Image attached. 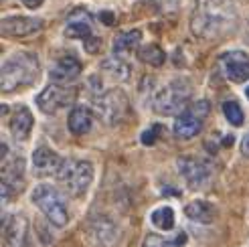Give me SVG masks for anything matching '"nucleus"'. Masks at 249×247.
I'll return each mask as SVG.
<instances>
[{
	"label": "nucleus",
	"instance_id": "obj_1",
	"mask_svg": "<svg viewBox=\"0 0 249 247\" xmlns=\"http://www.w3.org/2000/svg\"><path fill=\"white\" fill-rule=\"evenodd\" d=\"M237 15L231 0H198L191 17V31L198 39H217L233 31Z\"/></svg>",
	"mask_w": 249,
	"mask_h": 247
},
{
	"label": "nucleus",
	"instance_id": "obj_2",
	"mask_svg": "<svg viewBox=\"0 0 249 247\" xmlns=\"http://www.w3.org/2000/svg\"><path fill=\"white\" fill-rule=\"evenodd\" d=\"M39 59L33 53H15L2 63V91H18L39 79Z\"/></svg>",
	"mask_w": 249,
	"mask_h": 247
},
{
	"label": "nucleus",
	"instance_id": "obj_3",
	"mask_svg": "<svg viewBox=\"0 0 249 247\" xmlns=\"http://www.w3.org/2000/svg\"><path fill=\"white\" fill-rule=\"evenodd\" d=\"M33 203L41 209V213L51 221L55 227H65L69 223V211H67V203L61 196V193L51 187V184H36L31 193Z\"/></svg>",
	"mask_w": 249,
	"mask_h": 247
},
{
	"label": "nucleus",
	"instance_id": "obj_4",
	"mask_svg": "<svg viewBox=\"0 0 249 247\" xmlns=\"http://www.w3.org/2000/svg\"><path fill=\"white\" fill-rule=\"evenodd\" d=\"M191 102V85L184 79L170 81L164 85L156 95H154V112L160 116H174V114H182L186 106Z\"/></svg>",
	"mask_w": 249,
	"mask_h": 247
},
{
	"label": "nucleus",
	"instance_id": "obj_5",
	"mask_svg": "<svg viewBox=\"0 0 249 247\" xmlns=\"http://www.w3.org/2000/svg\"><path fill=\"white\" fill-rule=\"evenodd\" d=\"M55 176L71 196H81L93 180V166L87 160H63Z\"/></svg>",
	"mask_w": 249,
	"mask_h": 247
},
{
	"label": "nucleus",
	"instance_id": "obj_6",
	"mask_svg": "<svg viewBox=\"0 0 249 247\" xmlns=\"http://www.w3.org/2000/svg\"><path fill=\"white\" fill-rule=\"evenodd\" d=\"M209 109H211L209 102H196L193 107L178 114L177 120H174V126H172L174 136L180 140H189V138H195L196 134H201L203 120L209 116Z\"/></svg>",
	"mask_w": 249,
	"mask_h": 247
},
{
	"label": "nucleus",
	"instance_id": "obj_7",
	"mask_svg": "<svg viewBox=\"0 0 249 247\" xmlns=\"http://www.w3.org/2000/svg\"><path fill=\"white\" fill-rule=\"evenodd\" d=\"M75 100V89L65 88V83H51L36 95V106L43 114H57Z\"/></svg>",
	"mask_w": 249,
	"mask_h": 247
},
{
	"label": "nucleus",
	"instance_id": "obj_8",
	"mask_svg": "<svg viewBox=\"0 0 249 247\" xmlns=\"http://www.w3.org/2000/svg\"><path fill=\"white\" fill-rule=\"evenodd\" d=\"M95 109L106 124H118L128 109V97L120 89H109L95 95Z\"/></svg>",
	"mask_w": 249,
	"mask_h": 247
},
{
	"label": "nucleus",
	"instance_id": "obj_9",
	"mask_svg": "<svg viewBox=\"0 0 249 247\" xmlns=\"http://www.w3.org/2000/svg\"><path fill=\"white\" fill-rule=\"evenodd\" d=\"M24 178V162L22 158L8 160V154H2V199L8 201V196H15L22 189Z\"/></svg>",
	"mask_w": 249,
	"mask_h": 247
},
{
	"label": "nucleus",
	"instance_id": "obj_10",
	"mask_svg": "<svg viewBox=\"0 0 249 247\" xmlns=\"http://www.w3.org/2000/svg\"><path fill=\"white\" fill-rule=\"evenodd\" d=\"M178 170L191 189H203L211 178V168L205 162H201V160L191 156L178 158Z\"/></svg>",
	"mask_w": 249,
	"mask_h": 247
},
{
	"label": "nucleus",
	"instance_id": "obj_11",
	"mask_svg": "<svg viewBox=\"0 0 249 247\" xmlns=\"http://www.w3.org/2000/svg\"><path fill=\"white\" fill-rule=\"evenodd\" d=\"M221 69L233 83H243L249 79V57L243 51H229L221 57Z\"/></svg>",
	"mask_w": 249,
	"mask_h": 247
},
{
	"label": "nucleus",
	"instance_id": "obj_12",
	"mask_svg": "<svg viewBox=\"0 0 249 247\" xmlns=\"http://www.w3.org/2000/svg\"><path fill=\"white\" fill-rule=\"evenodd\" d=\"M4 243L6 247H29V219L22 213L10 215L4 223Z\"/></svg>",
	"mask_w": 249,
	"mask_h": 247
},
{
	"label": "nucleus",
	"instance_id": "obj_13",
	"mask_svg": "<svg viewBox=\"0 0 249 247\" xmlns=\"http://www.w3.org/2000/svg\"><path fill=\"white\" fill-rule=\"evenodd\" d=\"M45 27V20L33 17H6L2 18V35L4 36H29L39 33Z\"/></svg>",
	"mask_w": 249,
	"mask_h": 247
},
{
	"label": "nucleus",
	"instance_id": "obj_14",
	"mask_svg": "<svg viewBox=\"0 0 249 247\" xmlns=\"http://www.w3.org/2000/svg\"><path fill=\"white\" fill-rule=\"evenodd\" d=\"M79 73H81V61L71 55H65L53 65L49 75H51V81L55 83H71L79 77Z\"/></svg>",
	"mask_w": 249,
	"mask_h": 247
},
{
	"label": "nucleus",
	"instance_id": "obj_15",
	"mask_svg": "<svg viewBox=\"0 0 249 247\" xmlns=\"http://www.w3.org/2000/svg\"><path fill=\"white\" fill-rule=\"evenodd\" d=\"M61 164H63V158L55 150H51L49 146L36 148L33 154V166L36 168V172H41V175H57Z\"/></svg>",
	"mask_w": 249,
	"mask_h": 247
},
{
	"label": "nucleus",
	"instance_id": "obj_16",
	"mask_svg": "<svg viewBox=\"0 0 249 247\" xmlns=\"http://www.w3.org/2000/svg\"><path fill=\"white\" fill-rule=\"evenodd\" d=\"M33 124H35V120H33L31 109L24 107V106H18L15 112H12V118H10V124H8L12 138H17L18 142H24L31 136Z\"/></svg>",
	"mask_w": 249,
	"mask_h": 247
},
{
	"label": "nucleus",
	"instance_id": "obj_17",
	"mask_svg": "<svg viewBox=\"0 0 249 247\" xmlns=\"http://www.w3.org/2000/svg\"><path fill=\"white\" fill-rule=\"evenodd\" d=\"M65 36H69V39H83V41L93 36L91 35V18L87 17V12H83V10L73 12L67 20Z\"/></svg>",
	"mask_w": 249,
	"mask_h": 247
},
{
	"label": "nucleus",
	"instance_id": "obj_18",
	"mask_svg": "<svg viewBox=\"0 0 249 247\" xmlns=\"http://www.w3.org/2000/svg\"><path fill=\"white\" fill-rule=\"evenodd\" d=\"M91 124H93V114H91V109L85 106H75L67 118V126H69L71 134H75V136L87 134L91 130Z\"/></svg>",
	"mask_w": 249,
	"mask_h": 247
},
{
	"label": "nucleus",
	"instance_id": "obj_19",
	"mask_svg": "<svg viewBox=\"0 0 249 247\" xmlns=\"http://www.w3.org/2000/svg\"><path fill=\"white\" fill-rule=\"evenodd\" d=\"M184 215L196 221V223H213L215 217H217V211L215 207L211 203H205V201H193L184 207Z\"/></svg>",
	"mask_w": 249,
	"mask_h": 247
},
{
	"label": "nucleus",
	"instance_id": "obj_20",
	"mask_svg": "<svg viewBox=\"0 0 249 247\" xmlns=\"http://www.w3.org/2000/svg\"><path fill=\"white\" fill-rule=\"evenodd\" d=\"M142 41V33L140 31H126V33H120L116 39H114V53L116 55H124V53H130L132 49H136Z\"/></svg>",
	"mask_w": 249,
	"mask_h": 247
},
{
	"label": "nucleus",
	"instance_id": "obj_21",
	"mask_svg": "<svg viewBox=\"0 0 249 247\" xmlns=\"http://www.w3.org/2000/svg\"><path fill=\"white\" fill-rule=\"evenodd\" d=\"M102 67H104V71L109 73V77H114L118 81H126L130 77V65L126 63V61H122L120 55L111 57V59H106L102 63Z\"/></svg>",
	"mask_w": 249,
	"mask_h": 247
},
{
	"label": "nucleus",
	"instance_id": "obj_22",
	"mask_svg": "<svg viewBox=\"0 0 249 247\" xmlns=\"http://www.w3.org/2000/svg\"><path fill=\"white\" fill-rule=\"evenodd\" d=\"M150 221H152V225L158 227V229H162V231H170L174 227V211H172V207H158L152 211L150 215Z\"/></svg>",
	"mask_w": 249,
	"mask_h": 247
},
{
	"label": "nucleus",
	"instance_id": "obj_23",
	"mask_svg": "<svg viewBox=\"0 0 249 247\" xmlns=\"http://www.w3.org/2000/svg\"><path fill=\"white\" fill-rule=\"evenodd\" d=\"M138 57H140V61H144V63L152 65V67H160V65L164 63V59H166L164 51H162V49H160L158 45L142 47L140 51H138Z\"/></svg>",
	"mask_w": 249,
	"mask_h": 247
},
{
	"label": "nucleus",
	"instance_id": "obj_24",
	"mask_svg": "<svg viewBox=\"0 0 249 247\" xmlns=\"http://www.w3.org/2000/svg\"><path fill=\"white\" fill-rule=\"evenodd\" d=\"M223 114H225L227 122L233 124V126H241V124L245 122L243 109L239 107L237 102H225V104H223Z\"/></svg>",
	"mask_w": 249,
	"mask_h": 247
},
{
	"label": "nucleus",
	"instance_id": "obj_25",
	"mask_svg": "<svg viewBox=\"0 0 249 247\" xmlns=\"http://www.w3.org/2000/svg\"><path fill=\"white\" fill-rule=\"evenodd\" d=\"M142 247H172L164 237L156 235V233H150V235H146L144 241H142Z\"/></svg>",
	"mask_w": 249,
	"mask_h": 247
},
{
	"label": "nucleus",
	"instance_id": "obj_26",
	"mask_svg": "<svg viewBox=\"0 0 249 247\" xmlns=\"http://www.w3.org/2000/svg\"><path fill=\"white\" fill-rule=\"evenodd\" d=\"M158 130H160V128H150L148 132H144V134H142V142H144V144H148V146L154 144V136H156V132H158Z\"/></svg>",
	"mask_w": 249,
	"mask_h": 247
},
{
	"label": "nucleus",
	"instance_id": "obj_27",
	"mask_svg": "<svg viewBox=\"0 0 249 247\" xmlns=\"http://www.w3.org/2000/svg\"><path fill=\"white\" fill-rule=\"evenodd\" d=\"M241 154L245 158H249V132L243 136V140H241Z\"/></svg>",
	"mask_w": 249,
	"mask_h": 247
},
{
	"label": "nucleus",
	"instance_id": "obj_28",
	"mask_svg": "<svg viewBox=\"0 0 249 247\" xmlns=\"http://www.w3.org/2000/svg\"><path fill=\"white\" fill-rule=\"evenodd\" d=\"M20 2H22L24 6H29V8H36V6L43 4V0H20Z\"/></svg>",
	"mask_w": 249,
	"mask_h": 247
},
{
	"label": "nucleus",
	"instance_id": "obj_29",
	"mask_svg": "<svg viewBox=\"0 0 249 247\" xmlns=\"http://www.w3.org/2000/svg\"><path fill=\"white\" fill-rule=\"evenodd\" d=\"M99 18H102L104 22H114V15H111V12H102V15H99Z\"/></svg>",
	"mask_w": 249,
	"mask_h": 247
},
{
	"label": "nucleus",
	"instance_id": "obj_30",
	"mask_svg": "<svg viewBox=\"0 0 249 247\" xmlns=\"http://www.w3.org/2000/svg\"><path fill=\"white\" fill-rule=\"evenodd\" d=\"M245 95H247V100H249V88H247V89H245Z\"/></svg>",
	"mask_w": 249,
	"mask_h": 247
}]
</instances>
